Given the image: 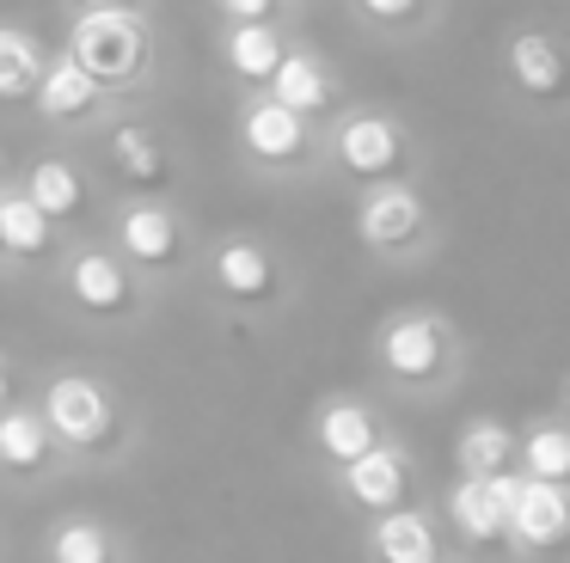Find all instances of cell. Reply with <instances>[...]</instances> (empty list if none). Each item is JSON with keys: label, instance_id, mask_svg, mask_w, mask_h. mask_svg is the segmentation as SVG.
<instances>
[{"label": "cell", "instance_id": "19", "mask_svg": "<svg viewBox=\"0 0 570 563\" xmlns=\"http://www.w3.org/2000/svg\"><path fill=\"white\" fill-rule=\"evenodd\" d=\"M43 68L50 61L38 56V43L26 31H13V24H0V98H38Z\"/></svg>", "mask_w": 570, "mask_h": 563}, {"label": "cell", "instance_id": "15", "mask_svg": "<svg viewBox=\"0 0 570 563\" xmlns=\"http://www.w3.org/2000/svg\"><path fill=\"white\" fill-rule=\"evenodd\" d=\"M320 447L332 453L337 465H356L374 453V416L362 411V404H332V411L320 416Z\"/></svg>", "mask_w": 570, "mask_h": 563}, {"label": "cell", "instance_id": "24", "mask_svg": "<svg viewBox=\"0 0 570 563\" xmlns=\"http://www.w3.org/2000/svg\"><path fill=\"white\" fill-rule=\"evenodd\" d=\"M0 227H7V251H19V257L50 251V215L31 196H7L0 203Z\"/></svg>", "mask_w": 570, "mask_h": 563}, {"label": "cell", "instance_id": "10", "mask_svg": "<svg viewBox=\"0 0 570 563\" xmlns=\"http://www.w3.org/2000/svg\"><path fill=\"white\" fill-rule=\"evenodd\" d=\"M448 508H454V521L466 539H497L509 526V502H503V490H497V477H460Z\"/></svg>", "mask_w": 570, "mask_h": 563}, {"label": "cell", "instance_id": "3", "mask_svg": "<svg viewBox=\"0 0 570 563\" xmlns=\"http://www.w3.org/2000/svg\"><path fill=\"white\" fill-rule=\"evenodd\" d=\"M43 416L62 441H99L111 428V404H105L99 379L87 374H62L50 392H43Z\"/></svg>", "mask_w": 570, "mask_h": 563}, {"label": "cell", "instance_id": "27", "mask_svg": "<svg viewBox=\"0 0 570 563\" xmlns=\"http://www.w3.org/2000/svg\"><path fill=\"white\" fill-rule=\"evenodd\" d=\"M222 7H227V19H239V24H264L276 0H222Z\"/></svg>", "mask_w": 570, "mask_h": 563}, {"label": "cell", "instance_id": "14", "mask_svg": "<svg viewBox=\"0 0 570 563\" xmlns=\"http://www.w3.org/2000/svg\"><path fill=\"white\" fill-rule=\"evenodd\" d=\"M124 251L136 257V264H173L178 251V220L166 215V208L141 203L124 215Z\"/></svg>", "mask_w": 570, "mask_h": 563}, {"label": "cell", "instance_id": "2", "mask_svg": "<svg viewBox=\"0 0 570 563\" xmlns=\"http://www.w3.org/2000/svg\"><path fill=\"white\" fill-rule=\"evenodd\" d=\"M497 490H503V502H509V526H515L528 545H564V533H570V496H564V484L497 472Z\"/></svg>", "mask_w": 570, "mask_h": 563}, {"label": "cell", "instance_id": "12", "mask_svg": "<svg viewBox=\"0 0 570 563\" xmlns=\"http://www.w3.org/2000/svg\"><path fill=\"white\" fill-rule=\"evenodd\" d=\"M68 288H75V300L87 306V313H117V306L129 300L124 264H117V257H105V251L75 257V276H68Z\"/></svg>", "mask_w": 570, "mask_h": 563}, {"label": "cell", "instance_id": "5", "mask_svg": "<svg viewBox=\"0 0 570 563\" xmlns=\"http://www.w3.org/2000/svg\"><path fill=\"white\" fill-rule=\"evenodd\" d=\"M239 135H246V147L264 166H283V159H301V147H307V117L288 110L283 98H258L246 110V122H239Z\"/></svg>", "mask_w": 570, "mask_h": 563}, {"label": "cell", "instance_id": "25", "mask_svg": "<svg viewBox=\"0 0 570 563\" xmlns=\"http://www.w3.org/2000/svg\"><path fill=\"white\" fill-rule=\"evenodd\" d=\"M521 460H528V477L570 484V435L564 428H533V435L521 441Z\"/></svg>", "mask_w": 570, "mask_h": 563}, {"label": "cell", "instance_id": "28", "mask_svg": "<svg viewBox=\"0 0 570 563\" xmlns=\"http://www.w3.org/2000/svg\"><path fill=\"white\" fill-rule=\"evenodd\" d=\"M411 7H417V0H362V12H374V19H405Z\"/></svg>", "mask_w": 570, "mask_h": 563}, {"label": "cell", "instance_id": "23", "mask_svg": "<svg viewBox=\"0 0 570 563\" xmlns=\"http://www.w3.org/2000/svg\"><path fill=\"white\" fill-rule=\"evenodd\" d=\"M111 159H117V171H124L129 184H160L166 178V154L141 122H124V129L111 135Z\"/></svg>", "mask_w": 570, "mask_h": 563}, {"label": "cell", "instance_id": "9", "mask_svg": "<svg viewBox=\"0 0 570 563\" xmlns=\"http://www.w3.org/2000/svg\"><path fill=\"white\" fill-rule=\"evenodd\" d=\"M99 92H105V86L92 80L75 56H62V61H50V68H43V80H38V110L50 122H80L92 105H99Z\"/></svg>", "mask_w": 570, "mask_h": 563}, {"label": "cell", "instance_id": "1", "mask_svg": "<svg viewBox=\"0 0 570 563\" xmlns=\"http://www.w3.org/2000/svg\"><path fill=\"white\" fill-rule=\"evenodd\" d=\"M68 56H75L99 86H129L141 68H148V31H141L124 7H92V12L75 19Z\"/></svg>", "mask_w": 570, "mask_h": 563}, {"label": "cell", "instance_id": "7", "mask_svg": "<svg viewBox=\"0 0 570 563\" xmlns=\"http://www.w3.org/2000/svg\"><path fill=\"white\" fill-rule=\"evenodd\" d=\"M356 227H362V239L381 245V251H393V245H411V239H417V227H423L417 190H405V184H381V190L362 203Z\"/></svg>", "mask_w": 570, "mask_h": 563}, {"label": "cell", "instance_id": "29", "mask_svg": "<svg viewBox=\"0 0 570 563\" xmlns=\"http://www.w3.org/2000/svg\"><path fill=\"white\" fill-rule=\"evenodd\" d=\"M80 7H87V12H92V7H124V0H80Z\"/></svg>", "mask_w": 570, "mask_h": 563}, {"label": "cell", "instance_id": "31", "mask_svg": "<svg viewBox=\"0 0 570 563\" xmlns=\"http://www.w3.org/2000/svg\"><path fill=\"white\" fill-rule=\"evenodd\" d=\"M0 392H7V374H0Z\"/></svg>", "mask_w": 570, "mask_h": 563}, {"label": "cell", "instance_id": "18", "mask_svg": "<svg viewBox=\"0 0 570 563\" xmlns=\"http://www.w3.org/2000/svg\"><path fill=\"white\" fill-rule=\"evenodd\" d=\"M509 428L503 423H491V416H479V423H466L460 428V477H497V472H509Z\"/></svg>", "mask_w": 570, "mask_h": 563}, {"label": "cell", "instance_id": "22", "mask_svg": "<svg viewBox=\"0 0 570 563\" xmlns=\"http://www.w3.org/2000/svg\"><path fill=\"white\" fill-rule=\"evenodd\" d=\"M31 203L43 208V215H75L80 203H87V190H80V171L68 166V159H38V166H31Z\"/></svg>", "mask_w": 570, "mask_h": 563}, {"label": "cell", "instance_id": "4", "mask_svg": "<svg viewBox=\"0 0 570 563\" xmlns=\"http://www.w3.org/2000/svg\"><path fill=\"white\" fill-rule=\"evenodd\" d=\"M399 154H405L399 122L374 117V110H362V117H350L344 129H337V159H344L356 178H386V171L399 166Z\"/></svg>", "mask_w": 570, "mask_h": 563}, {"label": "cell", "instance_id": "21", "mask_svg": "<svg viewBox=\"0 0 570 563\" xmlns=\"http://www.w3.org/2000/svg\"><path fill=\"white\" fill-rule=\"evenodd\" d=\"M271 98H283V105L301 110V117H313V110L332 98V80H325V68L313 56H288L283 68H276V80H271Z\"/></svg>", "mask_w": 570, "mask_h": 563}, {"label": "cell", "instance_id": "8", "mask_svg": "<svg viewBox=\"0 0 570 563\" xmlns=\"http://www.w3.org/2000/svg\"><path fill=\"white\" fill-rule=\"evenodd\" d=\"M509 73H515V86L528 98H558L570 86V56L546 31H521L509 43Z\"/></svg>", "mask_w": 570, "mask_h": 563}, {"label": "cell", "instance_id": "26", "mask_svg": "<svg viewBox=\"0 0 570 563\" xmlns=\"http://www.w3.org/2000/svg\"><path fill=\"white\" fill-rule=\"evenodd\" d=\"M56 563H111V539L99 533V526L75 521L56 533Z\"/></svg>", "mask_w": 570, "mask_h": 563}, {"label": "cell", "instance_id": "20", "mask_svg": "<svg viewBox=\"0 0 570 563\" xmlns=\"http://www.w3.org/2000/svg\"><path fill=\"white\" fill-rule=\"evenodd\" d=\"M43 453H50V416H31V411L0 416V465L31 472V465H43Z\"/></svg>", "mask_w": 570, "mask_h": 563}, {"label": "cell", "instance_id": "6", "mask_svg": "<svg viewBox=\"0 0 570 563\" xmlns=\"http://www.w3.org/2000/svg\"><path fill=\"white\" fill-rule=\"evenodd\" d=\"M442 325H435V318H393V325H386V337H381V362L393 367L399 379H430L435 367H442Z\"/></svg>", "mask_w": 570, "mask_h": 563}, {"label": "cell", "instance_id": "11", "mask_svg": "<svg viewBox=\"0 0 570 563\" xmlns=\"http://www.w3.org/2000/svg\"><path fill=\"white\" fill-rule=\"evenodd\" d=\"M215 282H222L234 300H264L271 282H276V269H271V257H264V245L227 239L222 251H215Z\"/></svg>", "mask_w": 570, "mask_h": 563}, {"label": "cell", "instance_id": "17", "mask_svg": "<svg viewBox=\"0 0 570 563\" xmlns=\"http://www.w3.org/2000/svg\"><path fill=\"white\" fill-rule=\"evenodd\" d=\"M350 472V496L362 502V508H393L399 490H405V460H399L393 447H374L368 460L344 465Z\"/></svg>", "mask_w": 570, "mask_h": 563}, {"label": "cell", "instance_id": "13", "mask_svg": "<svg viewBox=\"0 0 570 563\" xmlns=\"http://www.w3.org/2000/svg\"><path fill=\"white\" fill-rule=\"evenodd\" d=\"M374 551H381V563H435V533L423 514L386 508V521L374 526Z\"/></svg>", "mask_w": 570, "mask_h": 563}, {"label": "cell", "instance_id": "30", "mask_svg": "<svg viewBox=\"0 0 570 563\" xmlns=\"http://www.w3.org/2000/svg\"><path fill=\"white\" fill-rule=\"evenodd\" d=\"M0 251H7V227H0Z\"/></svg>", "mask_w": 570, "mask_h": 563}, {"label": "cell", "instance_id": "16", "mask_svg": "<svg viewBox=\"0 0 570 563\" xmlns=\"http://www.w3.org/2000/svg\"><path fill=\"white\" fill-rule=\"evenodd\" d=\"M283 61H288V49L271 24H234V37H227V68L239 80H276Z\"/></svg>", "mask_w": 570, "mask_h": 563}]
</instances>
